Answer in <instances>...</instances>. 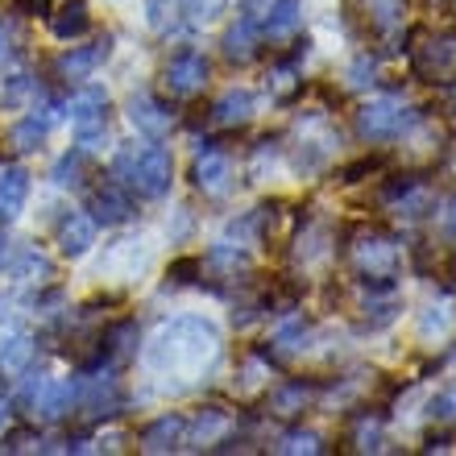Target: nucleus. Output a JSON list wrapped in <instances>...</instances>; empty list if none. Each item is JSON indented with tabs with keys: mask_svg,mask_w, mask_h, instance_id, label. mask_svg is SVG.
I'll use <instances>...</instances> for the list:
<instances>
[{
	"mask_svg": "<svg viewBox=\"0 0 456 456\" xmlns=\"http://www.w3.org/2000/svg\"><path fill=\"white\" fill-rule=\"evenodd\" d=\"M444 237L456 240V195H452V204L444 208Z\"/></svg>",
	"mask_w": 456,
	"mask_h": 456,
	"instance_id": "obj_37",
	"label": "nucleus"
},
{
	"mask_svg": "<svg viewBox=\"0 0 456 456\" xmlns=\"http://www.w3.org/2000/svg\"><path fill=\"white\" fill-rule=\"evenodd\" d=\"M12 278H21V282H50V278H54V265H50L46 253L25 249L21 257H17V265H12Z\"/></svg>",
	"mask_w": 456,
	"mask_h": 456,
	"instance_id": "obj_27",
	"label": "nucleus"
},
{
	"mask_svg": "<svg viewBox=\"0 0 456 456\" xmlns=\"http://www.w3.org/2000/svg\"><path fill=\"white\" fill-rule=\"evenodd\" d=\"M29 204V170L25 167H4L0 170V228H9L12 220Z\"/></svg>",
	"mask_w": 456,
	"mask_h": 456,
	"instance_id": "obj_15",
	"label": "nucleus"
},
{
	"mask_svg": "<svg viewBox=\"0 0 456 456\" xmlns=\"http://www.w3.org/2000/svg\"><path fill=\"white\" fill-rule=\"evenodd\" d=\"M307 320L303 315H295V320H287V324L274 332V353H282V357H290V353H299V348H307Z\"/></svg>",
	"mask_w": 456,
	"mask_h": 456,
	"instance_id": "obj_28",
	"label": "nucleus"
},
{
	"mask_svg": "<svg viewBox=\"0 0 456 456\" xmlns=\"http://www.w3.org/2000/svg\"><path fill=\"white\" fill-rule=\"evenodd\" d=\"M345 84L353 87V92H365V87H373V84H378V54H370V50H361L357 59L348 62Z\"/></svg>",
	"mask_w": 456,
	"mask_h": 456,
	"instance_id": "obj_29",
	"label": "nucleus"
},
{
	"mask_svg": "<svg viewBox=\"0 0 456 456\" xmlns=\"http://www.w3.org/2000/svg\"><path fill=\"white\" fill-rule=\"evenodd\" d=\"M262 42H265V37H262V21H257V17H249V12H240L237 21L224 29V42H220V46H224V59L228 62L245 67V62H253L257 54H262Z\"/></svg>",
	"mask_w": 456,
	"mask_h": 456,
	"instance_id": "obj_8",
	"label": "nucleus"
},
{
	"mask_svg": "<svg viewBox=\"0 0 456 456\" xmlns=\"http://www.w3.org/2000/svg\"><path fill=\"white\" fill-rule=\"evenodd\" d=\"M84 170H87V150H67V154L54 162V187H79L84 183Z\"/></svg>",
	"mask_w": 456,
	"mask_h": 456,
	"instance_id": "obj_26",
	"label": "nucleus"
},
{
	"mask_svg": "<svg viewBox=\"0 0 456 456\" xmlns=\"http://www.w3.org/2000/svg\"><path fill=\"white\" fill-rule=\"evenodd\" d=\"M224 9H228V0H183V21H191V25H212Z\"/></svg>",
	"mask_w": 456,
	"mask_h": 456,
	"instance_id": "obj_32",
	"label": "nucleus"
},
{
	"mask_svg": "<svg viewBox=\"0 0 456 456\" xmlns=\"http://www.w3.org/2000/svg\"><path fill=\"white\" fill-rule=\"evenodd\" d=\"M54 0H17V9L21 12H46Z\"/></svg>",
	"mask_w": 456,
	"mask_h": 456,
	"instance_id": "obj_39",
	"label": "nucleus"
},
{
	"mask_svg": "<svg viewBox=\"0 0 456 456\" xmlns=\"http://www.w3.org/2000/svg\"><path fill=\"white\" fill-rule=\"evenodd\" d=\"M265 9H270V0H240V12H249V17H257V21H262Z\"/></svg>",
	"mask_w": 456,
	"mask_h": 456,
	"instance_id": "obj_38",
	"label": "nucleus"
},
{
	"mask_svg": "<svg viewBox=\"0 0 456 456\" xmlns=\"http://www.w3.org/2000/svg\"><path fill=\"white\" fill-rule=\"evenodd\" d=\"M361 9H365V21L386 37L398 34L407 21V0H361Z\"/></svg>",
	"mask_w": 456,
	"mask_h": 456,
	"instance_id": "obj_21",
	"label": "nucleus"
},
{
	"mask_svg": "<svg viewBox=\"0 0 456 456\" xmlns=\"http://www.w3.org/2000/svg\"><path fill=\"white\" fill-rule=\"evenodd\" d=\"M415 75L428 84H448L456 75V34H436L415 46Z\"/></svg>",
	"mask_w": 456,
	"mask_h": 456,
	"instance_id": "obj_7",
	"label": "nucleus"
},
{
	"mask_svg": "<svg viewBox=\"0 0 456 456\" xmlns=\"http://www.w3.org/2000/svg\"><path fill=\"white\" fill-rule=\"evenodd\" d=\"M25 92H29V75H12L9 87L0 92V104H17V100H21Z\"/></svg>",
	"mask_w": 456,
	"mask_h": 456,
	"instance_id": "obj_36",
	"label": "nucleus"
},
{
	"mask_svg": "<svg viewBox=\"0 0 456 456\" xmlns=\"http://www.w3.org/2000/svg\"><path fill=\"white\" fill-rule=\"evenodd\" d=\"M274 452H282V456H299V452L320 456V452H328V444H324V436L312 432V428H295V432H287L282 440H278Z\"/></svg>",
	"mask_w": 456,
	"mask_h": 456,
	"instance_id": "obj_25",
	"label": "nucleus"
},
{
	"mask_svg": "<svg viewBox=\"0 0 456 456\" xmlns=\"http://www.w3.org/2000/svg\"><path fill=\"white\" fill-rule=\"evenodd\" d=\"M4 419H9V403L0 398V436H4Z\"/></svg>",
	"mask_w": 456,
	"mask_h": 456,
	"instance_id": "obj_40",
	"label": "nucleus"
},
{
	"mask_svg": "<svg viewBox=\"0 0 456 456\" xmlns=\"http://www.w3.org/2000/svg\"><path fill=\"white\" fill-rule=\"evenodd\" d=\"M4 257H9V240H0V270H4Z\"/></svg>",
	"mask_w": 456,
	"mask_h": 456,
	"instance_id": "obj_41",
	"label": "nucleus"
},
{
	"mask_svg": "<svg viewBox=\"0 0 456 456\" xmlns=\"http://www.w3.org/2000/svg\"><path fill=\"white\" fill-rule=\"evenodd\" d=\"M145 21L154 34H175L183 21V0H145Z\"/></svg>",
	"mask_w": 456,
	"mask_h": 456,
	"instance_id": "obj_24",
	"label": "nucleus"
},
{
	"mask_svg": "<svg viewBox=\"0 0 456 456\" xmlns=\"http://www.w3.org/2000/svg\"><path fill=\"white\" fill-rule=\"evenodd\" d=\"M303 25V0H270V9L262 12V37L265 42H287L299 34Z\"/></svg>",
	"mask_w": 456,
	"mask_h": 456,
	"instance_id": "obj_19",
	"label": "nucleus"
},
{
	"mask_svg": "<svg viewBox=\"0 0 456 456\" xmlns=\"http://www.w3.org/2000/svg\"><path fill=\"white\" fill-rule=\"evenodd\" d=\"M253 112H257V92L253 87H228L224 96L212 104V125H224V129H237V125H249Z\"/></svg>",
	"mask_w": 456,
	"mask_h": 456,
	"instance_id": "obj_16",
	"label": "nucleus"
},
{
	"mask_svg": "<svg viewBox=\"0 0 456 456\" xmlns=\"http://www.w3.org/2000/svg\"><path fill=\"white\" fill-rule=\"evenodd\" d=\"M315 395H320V382H315V378H290V382L270 390V411H274L278 419H290V415H299L303 407H312Z\"/></svg>",
	"mask_w": 456,
	"mask_h": 456,
	"instance_id": "obj_18",
	"label": "nucleus"
},
{
	"mask_svg": "<svg viewBox=\"0 0 456 456\" xmlns=\"http://www.w3.org/2000/svg\"><path fill=\"white\" fill-rule=\"evenodd\" d=\"M274 158H278V142H257V150H253V167H249V175L253 179H262L265 175V167H274Z\"/></svg>",
	"mask_w": 456,
	"mask_h": 456,
	"instance_id": "obj_35",
	"label": "nucleus"
},
{
	"mask_svg": "<svg viewBox=\"0 0 456 456\" xmlns=\"http://www.w3.org/2000/svg\"><path fill=\"white\" fill-rule=\"evenodd\" d=\"M34 357H37L34 337H25V332H17V337L0 340V373H29Z\"/></svg>",
	"mask_w": 456,
	"mask_h": 456,
	"instance_id": "obj_22",
	"label": "nucleus"
},
{
	"mask_svg": "<svg viewBox=\"0 0 456 456\" xmlns=\"http://www.w3.org/2000/svg\"><path fill=\"white\" fill-rule=\"evenodd\" d=\"M423 120V112L398 104V100H373L365 109H357V133L361 142L382 145V142H398L403 133H411Z\"/></svg>",
	"mask_w": 456,
	"mask_h": 456,
	"instance_id": "obj_3",
	"label": "nucleus"
},
{
	"mask_svg": "<svg viewBox=\"0 0 456 456\" xmlns=\"http://www.w3.org/2000/svg\"><path fill=\"white\" fill-rule=\"evenodd\" d=\"M191 183H195V191L212 195V200H220V195L232 191L237 170H232L228 150H220L216 142H200V150H195V167H191Z\"/></svg>",
	"mask_w": 456,
	"mask_h": 456,
	"instance_id": "obj_5",
	"label": "nucleus"
},
{
	"mask_svg": "<svg viewBox=\"0 0 456 456\" xmlns=\"http://www.w3.org/2000/svg\"><path fill=\"white\" fill-rule=\"evenodd\" d=\"M137 444H142V452H179L183 444H187V419L183 415H158L154 423H145L142 436H137Z\"/></svg>",
	"mask_w": 456,
	"mask_h": 456,
	"instance_id": "obj_13",
	"label": "nucleus"
},
{
	"mask_svg": "<svg viewBox=\"0 0 456 456\" xmlns=\"http://www.w3.org/2000/svg\"><path fill=\"white\" fill-rule=\"evenodd\" d=\"M428 419L440 423V428L456 423V382L444 386V390H436V395L428 398Z\"/></svg>",
	"mask_w": 456,
	"mask_h": 456,
	"instance_id": "obj_31",
	"label": "nucleus"
},
{
	"mask_svg": "<svg viewBox=\"0 0 456 456\" xmlns=\"http://www.w3.org/2000/svg\"><path fill=\"white\" fill-rule=\"evenodd\" d=\"M348 444L357 448V452H382V444H386V432H382V419L378 415H365V419L357 423V432L348 436Z\"/></svg>",
	"mask_w": 456,
	"mask_h": 456,
	"instance_id": "obj_30",
	"label": "nucleus"
},
{
	"mask_svg": "<svg viewBox=\"0 0 456 456\" xmlns=\"http://www.w3.org/2000/svg\"><path fill=\"white\" fill-rule=\"evenodd\" d=\"M75 403H79V378H62V382H42L34 398V415L46 423H59L67 415H75Z\"/></svg>",
	"mask_w": 456,
	"mask_h": 456,
	"instance_id": "obj_9",
	"label": "nucleus"
},
{
	"mask_svg": "<svg viewBox=\"0 0 456 456\" xmlns=\"http://www.w3.org/2000/svg\"><path fill=\"white\" fill-rule=\"evenodd\" d=\"M109 54H112V37L109 34L96 37L92 46H71L59 59V75L67 79V84H71V79H92V75L109 62Z\"/></svg>",
	"mask_w": 456,
	"mask_h": 456,
	"instance_id": "obj_12",
	"label": "nucleus"
},
{
	"mask_svg": "<svg viewBox=\"0 0 456 456\" xmlns=\"http://www.w3.org/2000/svg\"><path fill=\"white\" fill-rule=\"evenodd\" d=\"M142 357L158 378H200L220 357V328L204 315H179L158 328Z\"/></svg>",
	"mask_w": 456,
	"mask_h": 456,
	"instance_id": "obj_1",
	"label": "nucleus"
},
{
	"mask_svg": "<svg viewBox=\"0 0 456 456\" xmlns=\"http://www.w3.org/2000/svg\"><path fill=\"white\" fill-rule=\"evenodd\" d=\"M96 220L87 216V212H67L54 228V240H59V253L62 257H84L92 245H96Z\"/></svg>",
	"mask_w": 456,
	"mask_h": 456,
	"instance_id": "obj_14",
	"label": "nucleus"
},
{
	"mask_svg": "<svg viewBox=\"0 0 456 456\" xmlns=\"http://www.w3.org/2000/svg\"><path fill=\"white\" fill-rule=\"evenodd\" d=\"M448 324H452V307H428V315L419 320V337L423 340H440L448 332Z\"/></svg>",
	"mask_w": 456,
	"mask_h": 456,
	"instance_id": "obj_33",
	"label": "nucleus"
},
{
	"mask_svg": "<svg viewBox=\"0 0 456 456\" xmlns=\"http://www.w3.org/2000/svg\"><path fill=\"white\" fill-rule=\"evenodd\" d=\"M59 112H62V104H42L34 117H25V120H17V125H9V133H4V137H9V145L17 150V154H34L37 145L46 142V133L54 129Z\"/></svg>",
	"mask_w": 456,
	"mask_h": 456,
	"instance_id": "obj_11",
	"label": "nucleus"
},
{
	"mask_svg": "<svg viewBox=\"0 0 456 456\" xmlns=\"http://www.w3.org/2000/svg\"><path fill=\"white\" fill-rule=\"evenodd\" d=\"M112 175L129 183V191L142 200H162L175 183V158L167 145H125L112 158Z\"/></svg>",
	"mask_w": 456,
	"mask_h": 456,
	"instance_id": "obj_2",
	"label": "nucleus"
},
{
	"mask_svg": "<svg viewBox=\"0 0 456 456\" xmlns=\"http://www.w3.org/2000/svg\"><path fill=\"white\" fill-rule=\"evenodd\" d=\"M208 79H212V62H208L200 50H179V54L167 62V71H162L167 92L170 96H179V100L200 96V92L208 87Z\"/></svg>",
	"mask_w": 456,
	"mask_h": 456,
	"instance_id": "obj_6",
	"label": "nucleus"
},
{
	"mask_svg": "<svg viewBox=\"0 0 456 456\" xmlns=\"http://www.w3.org/2000/svg\"><path fill=\"white\" fill-rule=\"evenodd\" d=\"M191 428V436H187V444L191 448H208V444H216L220 436L228 432V411H220V407H208L204 415L195 423H187Z\"/></svg>",
	"mask_w": 456,
	"mask_h": 456,
	"instance_id": "obj_23",
	"label": "nucleus"
},
{
	"mask_svg": "<svg viewBox=\"0 0 456 456\" xmlns=\"http://www.w3.org/2000/svg\"><path fill=\"white\" fill-rule=\"evenodd\" d=\"M67 112H71L75 125V145L79 150H96L109 133V92L104 87H79L71 100H67Z\"/></svg>",
	"mask_w": 456,
	"mask_h": 456,
	"instance_id": "obj_4",
	"label": "nucleus"
},
{
	"mask_svg": "<svg viewBox=\"0 0 456 456\" xmlns=\"http://www.w3.org/2000/svg\"><path fill=\"white\" fill-rule=\"evenodd\" d=\"M125 112H129L133 129L145 133V137H167L170 125H175V112H170V104H162V100L150 96V92H137V96H129Z\"/></svg>",
	"mask_w": 456,
	"mask_h": 456,
	"instance_id": "obj_10",
	"label": "nucleus"
},
{
	"mask_svg": "<svg viewBox=\"0 0 456 456\" xmlns=\"http://www.w3.org/2000/svg\"><path fill=\"white\" fill-rule=\"evenodd\" d=\"M46 25L59 42H75V37H84L92 29V9L84 0H62L54 12H46Z\"/></svg>",
	"mask_w": 456,
	"mask_h": 456,
	"instance_id": "obj_20",
	"label": "nucleus"
},
{
	"mask_svg": "<svg viewBox=\"0 0 456 456\" xmlns=\"http://www.w3.org/2000/svg\"><path fill=\"white\" fill-rule=\"evenodd\" d=\"M378 170H382V158H378V154H370V158H357L353 167H345V170H340V183H348V187H353V183H361V179H373Z\"/></svg>",
	"mask_w": 456,
	"mask_h": 456,
	"instance_id": "obj_34",
	"label": "nucleus"
},
{
	"mask_svg": "<svg viewBox=\"0 0 456 456\" xmlns=\"http://www.w3.org/2000/svg\"><path fill=\"white\" fill-rule=\"evenodd\" d=\"M137 216V204H133V195L129 191H120L117 183H109V187H100L96 195H92V220L96 224H129V220Z\"/></svg>",
	"mask_w": 456,
	"mask_h": 456,
	"instance_id": "obj_17",
	"label": "nucleus"
}]
</instances>
